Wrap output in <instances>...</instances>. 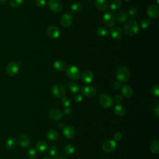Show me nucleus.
Returning <instances> with one entry per match:
<instances>
[{"label": "nucleus", "mask_w": 159, "mask_h": 159, "mask_svg": "<svg viewBox=\"0 0 159 159\" xmlns=\"http://www.w3.org/2000/svg\"><path fill=\"white\" fill-rule=\"evenodd\" d=\"M130 71L125 66H119L116 72V78L119 82H126L130 78Z\"/></svg>", "instance_id": "f257e3e1"}, {"label": "nucleus", "mask_w": 159, "mask_h": 159, "mask_svg": "<svg viewBox=\"0 0 159 159\" xmlns=\"http://www.w3.org/2000/svg\"><path fill=\"white\" fill-rule=\"evenodd\" d=\"M125 33L129 35H133L137 34L139 31V27L135 20L130 19L128 20L124 27Z\"/></svg>", "instance_id": "f03ea898"}, {"label": "nucleus", "mask_w": 159, "mask_h": 159, "mask_svg": "<svg viewBox=\"0 0 159 159\" xmlns=\"http://www.w3.org/2000/svg\"><path fill=\"white\" fill-rule=\"evenodd\" d=\"M20 61H10L6 67V73L9 76H14L16 75L20 69Z\"/></svg>", "instance_id": "7ed1b4c3"}, {"label": "nucleus", "mask_w": 159, "mask_h": 159, "mask_svg": "<svg viewBox=\"0 0 159 159\" xmlns=\"http://www.w3.org/2000/svg\"><path fill=\"white\" fill-rule=\"evenodd\" d=\"M66 75L72 80H78L79 79L81 73L80 69L75 65H69L66 69Z\"/></svg>", "instance_id": "20e7f679"}, {"label": "nucleus", "mask_w": 159, "mask_h": 159, "mask_svg": "<svg viewBox=\"0 0 159 159\" xmlns=\"http://www.w3.org/2000/svg\"><path fill=\"white\" fill-rule=\"evenodd\" d=\"M48 6L52 11L56 13L60 12L63 9V4L61 0H50Z\"/></svg>", "instance_id": "39448f33"}, {"label": "nucleus", "mask_w": 159, "mask_h": 159, "mask_svg": "<svg viewBox=\"0 0 159 159\" xmlns=\"http://www.w3.org/2000/svg\"><path fill=\"white\" fill-rule=\"evenodd\" d=\"M99 102L103 107L108 108L112 106L114 102L110 96L106 94H101L99 97Z\"/></svg>", "instance_id": "423d86ee"}, {"label": "nucleus", "mask_w": 159, "mask_h": 159, "mask_svg": "<svg viewBox=\"0 0 159 159\" xmlns=\"http://www.w3.org/2000/svg\"><path fill=\"white\" fill-rule=\"evenodd\" d=\"M47 34L50 38L57 39L60 37L61 35V32L58 27L54 25H51L47 27Z\"/></svg>", "instance_id": "0eeeda50"}, {"label": "nucleus", "mask_w": 159, "mask_h": 159, "mask_svg": "<svg viewBox=\"0 0 159 159\" xmlns=\"http://www.w3.org/2000/svg\"><path fill=\"white\" fill-rule=\"evenodd\" d=\"M52 93L55 96L62 98L66 93V89L63 85L60 84H56L52 87Z\"/></svg>", "instance_id": "6e6552de"}, {"label": "nucleus", "mask_w": 159, "mask_h": 159, "mask_svg": "<svg viewBox=\"0 0 159 159\" xmlns=\"http://www.w3.org/2000/svg\"><path fill=\"white\" fill-rule=\"evenodd\" d=\"M103 22L108 27H113L115 24V16L111 12H107L103 15Z\"/></svg>", "instance_id": "1a4fd4ad"}, {"label": "nucleus", "mask_w": 159, "mask_h": 159, "mask_svg": "<svg viewBox=\"0 0 159 159\" xmlns=\"http://www.w3.org/2000/svg\"><path fill=\"white\" fill-rule=\"evenodd\" d=\"M117 147V143L114 140H107L104 142L102 145V148L104 151L106 152H111L116 149Z\"/></svg>", "instance_id": "9d476101"}, {"label": "nucleus", "mask_w": 159, "mask_h": 159, "mask_svg": "<svg viewBox=\"0 0 159 159\" xmlns=\"http://www.w3.org/2000/svg\"><path fill=\"white\" fill-rule=\"evenodd\" d=\"M73 21V16L68 13H66L63 14L61 19H60V22L63 27L65 28H68L72 24Z\"/></svg>", "instance_id": "9b49d317"}, {"label": "nucleus", "mask_w": 159, "mask_h": 159, "mask_svg": "<svg viewBox=\"0 0 159 159\" xmlns=\"http://www.w3.org/2000/svg\"><path fill=\"white\" fill-rule=\"evenodd\" d=\"M17 142L21 147L26 148L30 145V139L27 135L20 134L17 137Z\"/></svg>", "instance_id": "f8f14e48"}, {"label": "nucleus", "mask_w": 159, "mask_h": 159, "mask_svg": "<svg viewBox=\"0 0 159 159\" xmlns=\"http://www.w3.org/2000/svg\"><path fill=\"white\" fill-rule=\"evenodd\" d=\"M63 134L66 139H71L73 138L75 135V130L73 126L67 125L63 128Z\"/></svg>", "instance_id": "ddd939ff"}, {"label": "nucleus", "mask_w": 159, "mask_h": 159, "mask_svg": "<svg viewBox=\"0 0 159 159\" xmlns=\"http://www.w3.org/2000/svg\"><path fill=\"white\" fill-rule=\"evenodd\" d=\"M81 91H82V93L84 96H86L87 97H89V98L93 97L96 94V93L95 88L90 85L84 86L82 88Z\"/></svg>", "instance_id": "4468645a"}, {"label": "nucleus", "mask_w": 159, "mask_h": 159, "mask_svg": "<svg viewBox=\"0 0 159 159\" xmlns=\"http://www.w3.org/2000/svg\"><path fill=\"white\" fill-rule=\"evenodd\" d=\"M159 14V7L157 5L153 4L148 7L147 9V15L150 18H156Z\"/></svg>", "instance_id": "2eb2a0df"}, {"label": "nucleus", "mask_w": 159, "mask_h": 159, "mask_svg": "<svg viewBox=\"0 0 159 159\" xmlns=\"http://www.w3.org/2000/svg\"><path fill=\"white\" fill-rule=\"evenodd\" d=\"M49 116L54 120H60L63 117L62 112L58 109L53 108L49 111Z\"/></svg>", "instance_id": "dca6fc26"}, {"label": "nucleus", "mask_w": 159, "mask_h": 159, "mask_svg": "<svg viewBox=\"0 0 159 159\" xmlns=\"http://www.w3.org/2000/svg\"><path fill=\"white\" fill-rule=\"evenodd\" d=\"M94 5L98 10L103 11L107 9L109 3L107 0H95Z\"/></svg>", "instance_id": "f3484780"}, {"label": "nucleus", "mask_w": 159, "mask_h": 159, "mask_svg": "<svg viewBox=\"0 0 159 159\" xmlns=\"http://www.w3.org/2000/svg\"><path fill=\"white\" fill-rule=\"evenodd\" d=\"M122 30L118 27H114L111 28L110 30V35L112 38L114 39H119L122 37Z\"/></svg>", "instance_id": "a211bd4d"}, {"label": "nucleus", "mask_w": 159, "mask_h": 159, "mask_svg": "<svg viewBox=\"0 0 159 159\" xmlns=\"http://www.w3.org/2000/svg\"><path fill=\"white\" fill-rule=\"evenodd\" d=\"M82 80L86 83H91L94 80V75L90 70H86L82 74Z\"/></svg>", "instance_id": "6ab92c4d"}, {"label": "nucleus", "mask_w": 159, "mask_h": 159, "mask_svg": "<svg viewBox=\"0 0 159 159\" xmlns=\"http://www.w3.org/2000/svg\"><path fill=\"white\" fill-rule=\"evenodd\" d=\"M121 92L125 98H131L134 94V90L132 88L127 84H124L122 86Z\"/></svg>", "instance_id": "aec40b11"}, {"label": "nucleus", "mask_w": 159, "mask_h": 159, "mask_svg": "<svg viewBox=\"0 0 159 159\" xmlns=\"http://www.w3.org/2000/svg\"><path fill=\"white\" fill-rule=\"evenodd\" d=\"M46 135H47V137L50 140L55 141V140H57L58 139V133L55 129H49V130H47V132L46 133Z\"/></svg>", "instance_id": "412c9836"}, {"label": "nucleus", "mask_w": 159, "mask_h": 159, "mask_svg": "<svg viewBox=\"0 0 159 159\" xmlns=\"http://www.w3.org/2000/svg\"><path fill=\"white\" fill-rule=\"evenodd\" d=\"M150 150L155 154H158L159 153V140L155 139L153 140L149 146Z\"/></svg>", "instance_id": "4be33fe9"}, {"label": "nucleus", "mask_w": 159, "mask_h": 159, "mask_svg": "<svg viewBox=\"0 0 159 159\" xmlns=\"http://www.w3.org/2000/svg\"><path fill=\"white\" fill-rule=\"evenodd\" d=\"M68 88L72 93H78L80 90V86L79 84L75 81L70 82L68 84Z\"/></svg>", "instance_id": "5701e85b"}, {"label": "nucleus", "mask_w": 159, "mask_h": 159, "mask_svg": "<svg viewBox=\"0 0 159 159\" xmlns=\"http://www.w3.org/2000/svg\"><path fill=\"white\" fill-rule=\"evenodd\" d=\"M115 114L118 116H123L125 114V108L121 104H117L114 107Z\"/></svg>", "instance_id": "b1692460"}, {"label": "nucleus", "mask_w": 159, "mask_h": 159, "mask_svg": "<svg viewBox=\"0 0 159 159\" xmlns=\"http://www.w3.org/2000/svg\"><path fill=\"white\" fill-rule=\"evenodd\" d=\"M5 145L7 150H13L16 146V140L13 137H9L6 140Z\"/></svg>", "instance_id": "393cba45"}, {"label": "nucleus", "mask_w": 159, "mask_h": 159, "mask_svg": "<svg viewBox=\"0 0 159 159\" xmlns=\"http://www.w3.org/2000/svg\"><path fill=\"white\" fill-rule=\"evenodd\" d=\"M36 148L39 152H45L48 149V144L44 140H40L36 143Z\"/></svg>", "instance_id": "a878e982"}, {"label": "nucleus", "mask_w": 159, "mask_h": 159, "mask_svg": "<svg viewBox=\"0 0 159 159\" xmlns=\"http://www.w3.org/2000/svg\"><path fill=\"white\" fill-rule=\"evenodd\" d=\"M53 68L58 71H61L65 68V63L63 60H58L53 63Z\"/></svg>", "instance_id": "bb28decb"}, {"label": "nucleus", "mask_w": 159, "mask_h": 159, "mask_svg": "<svg viewBox=\"0 0 159 159\" xmlns=\"http://www.w3.org/2000/svg\"><path fill=\"white\" fill-rule=\"evenodd\" d=\"M117 21L119 24H124L127 19V15L125 12H120L117 16Z\"/></svg>", "instance_id": "cd10ccee"}, {"label": "nucleus", "mask_w": 159, "mask_h": 159, "mask_svg": "<svg viewBox=\"0 0 159 159\" xmlns=\"http://www.w3.org/2000/svg\"><path fill=\"white\" fill-rule=\"evenodd\" d=\"M82 9V5L80 2H76L74 3L71 7V12L75 14L80 12Z\"/></svg>", "instance_id": "c85d7f7f"}, {"label": "nucleus", "mask_w": 159, "mask_h": 159, "mask_svg": "<svg viewBox=\"0 0 159 159\" xmlns=\"http://www.w3.org/2000/svg\"><path fill=\"white\" fill-rule=\"evenodd\" d=\"M109 30L107 28L103 27V26H101L99 27L97 29V33L99 35L101 36V37H105L106 35H107L109 34Z\"/></svg>", "instance_id": "c756f323"}, {"label": "nucleus", "mask_w": 159, "mask_h": 159, "mask_svg": "<svg viewBox=\"0 0 159 159\" xmlns=\"http://www.w3.org/2000/svg\"><path fill=\"white\" fill-rule=\"evenodd\" d=\"M122 2L120 0H114L110 4V9L112 11H116L119 9L121 6Z\"/></svg>", "instance_id": "7c9ffc66"}, {"label": "nucleus", "mask_w": 159, "mask_h": 159, "mask_svg": "<svg viewBox=\"0 0 159 159\" xmlns=\"http://www.w3.org/2000/svg\"><path fill=\"white\" fill-rule=\"evenodd\" d=\"M24 0H10V5L13 8H18L22 6Z\"/></svg>", "instance_id": "2f4dec72"}, {"label": "nucleus", "mask_w": 159, "mask_h": 159, "mask_svg": "<svg viewBox=\"0 0 159 159\" xmlns=\"http://www.w3.org/2000/svg\"><path fill=\"white\" fill-rule=\"evenodd\" d=\"M65 152L68 155H71L75 152V148L72 144H68L65 147Z\"/></svg>", "instance_id": "473e14b6"}, {"label": "nucleus", "mask_w": 159, "mask_h": 159, "mask_svg": "<svg viewBox=\"0 0 159 159\" xmlns=\"http://www.w3.org/2000/svg\"><path fill=\"white\" fill-rule=\"evenodd\" d=\"M27 156L30 159L35 158L37 156V153L36 150L34 148H29L27 151Z\"/></svg>", "instance_id": "72a5a7b5"}, {"label": "nucleus", "mask_w": 159, "mask_h": 159, "mask_svg": "<svg viewBox=\"0 0 159 159\" xmlns=\"http://www.w3.org/2000/svg\"><path fill=\"white\" fill-rule=\"evenodd\" d=\"M61 104L65 107H69L71 106V100L68 97H63L61 101Z\"/></svg>", "instance_id": "f704fd0d"}, {"label": "nucleus", "mask_w": 159, "mask_h": 159, "mask_svg": "<svg viewBox=\"0 0 159 159\" xmlns=\"http://www.w3.org/2000/svg\"><path fill=\"white\" fill-rule=\"evenodd\" d=\"M150 22L148 19H143L140 21V26L143 29H147L150 26Z\"/></svg>", "instance_id": "c9c22d12"}, {"label": "nucleus", "mask_w": 159, "mask_h": 159, "mask_svg": "<svg viewBox=\"0 0 159 159\" xmlns=\"http://www.w3.org/2000/svg\"><path fill=\"white\" fill-rule=\"evenodd\" d=\"M58 152V149L56 146L53 145L50 147L49 153L51 156H56L57 155Z\"/></svg>", "instance_id": "e433bc0d"}, {"label": "nucleus", "mask_w": 159, "mask_h": 159, "mask_svg": "<svg viewBox=\"0 0 159 159\" xmlns=\"http://www.w3.org/2000/svg\"><path fill=\"white\" fill-rule=\"evenodd\" d=\"M152 93L156 97L159 96V85L155 84L152 88Z\"/></svg>", "instance_id": "4c0bfd02"}, {"label": "nucleus", "mask_w": 159, "mask_h": 159, "mask_svg": "<svg viewBox=\"0 0 159 159\" xmlns=\"http://www.w3.org/2000/svg\"><path fill=\"white\" fill-rule=\"evenodd\" d=\"M35 4L39 7H44L47 6L45 0H35Z\"/></svg>", "instance_id": "58836bf2"}, {"label": "nucleus", "mask_w": 159, "mask_h": 159, "mask_svg": "<svg viewBox=\"0 0 159 159\" xmlns=\"http://www.w3.org/2000/svg\"><path fill=\"white\" fill-rule=\"evenodd\" d=\"M137 11L135 7H131L129 10H128V14L130 16V17H134L137 15Z\"/></svg>", "instance_id": "ea45409f"}, {"label": "nucleus", "mask_w": 159, "mask_h": 159, "mask_svg": "<svg viewBox=\"0 0 159 159\" xmlns=\"http://www.w3.org/2000/svg\"><path fill=\"white\" fill-rule=\"evenodd\" d=\"M122 96L120 94H116L113 97L112 101L116 103H120L122 101Z\"/></svg>", "instance_id": "a19ab883"}, {"label": "nucleus", "mask_w": 159, "mask_h": 159, "mask_svg": "<svg viewBox=\"0 0 159 159\" xmlns=\"http://www.w3.org/2000/svg\"><path fill=\"white\" fill-rule=\"evenodd\" d=\"M122 134L121 132H117L116 133L114 134V136H113V139H114V141H119L122 139Z\"/></svg>", "instance_id": "79ce46f5"}, {"label": "nucleus", "mask_w": 159, "mask_h": 159, "mask_svg": "<svg viewBox=\"0 0 159 159\" xmlns=\"http://www.w3.org/2000/svg\"><path fill=\"white\" fill-rule=\"evenodd\" d=\"M120 86H121L120 83L119 81H114V82L112 83V88H113L114 89H115V90H118V89L120 88Z\"/></svg>", "instance_id": "37998d69"}, {"label": "nucleus", "mask_w": 159, "mask_h": 159, "mask_svg": "<svg viewBox=\"0 0 159 159\" xmlns=\"http://www.w3.org/2000/svg\"><path fill=\"white\" fill-rule=\"evenodd\" d=\"M83 100V96L80 94H76L75 97H74V101L76 102H80Z\"/></svg>", "instance_id": "c03bdc74"}, {"label": "nucleus", "mask_w": 159, "mask_h": 159, "mask_svg": "<svg viewBox=\"0 0 159 159\" xmlns=\"http://www.w3.org/2000/svg\"><path fill=\"white\" fill-rule=\"evenodd\" d=\"M154 114L157 117H159V104H157L154 107Z\"/></svg>", "instance_id": "a18cd8bd"}, {"label": "nucleus", "mask_w": 159, "mask_h": 159, "mask_svg": "<svg viewBox=\"0 0 159 159\" xmlns=\"http://www.w3.org/2000/svg\"><path fill=\"white\" fill-rule=\"evenodd\" d=\"M71 112H72V109H70V108H69V107H66V108L63 110V113H64L65 115H66V116L70 115Z\"/></svg>", "instance_id": "49530a36"}, {"label": "nucleus", "mask_w": 159, "mask_h": 159, "mask_svg": "<svg viewBox=\"0 0 159 159\" xmlns=\"http://www.w3.org/2000/svg\"><path fill=\"white\" fill-rule=\"evenodd\" d=\"M64 126H65V125H64V124H63V123L62 122L58 123V127H60V128H63Z\"/></svg>", "instance_id": "de8ad7c7"}, {"label": "nucleus", "mask_w": 159, "mask_h": 159, "mask_svg": "<svg viewBox=\"0 0 159 159\" xmlns=\"http://www.w3.org/2000/svg\"><path fill=\"white\" fill-rule=\"evenodd\" d=\"M7 0H0V4H4L5 3Z\"/></svg>", "instance_id": "09e8293b"}, {"label": "nucleus", "mask_w": 159, "mask_h": 159, "mask_svg": "<svg viewBox=\"0 0 159 159\" xmlns=\"http://www.w3.org/2000/svg\"><path fill=\"white\" fill-rule=\"evenodd\" d=\"M55 159H65V158H64L62 157H56Z\"/></svg>", "instance_id": "8fccbe9b"}, {"label": "nucleus", "mask_w": 159, "mask_h": 159, "mask_svg": "<svg viewBox=\"0 0 159 159\" xmlns=\"http://www.w3.org/2000/svg\"><path fill=\"white\" fill-rule=\"evenodd\" d=\"M156 1H157V4L159 3V0H156Z\"/></svg>", "instance_id": "3c124183"}, {"label": "nucleus", "mask_w": 159, "mask_h": 159, "mask_svg": "<svg viewBox=\"0 0 159 159\" xmlns=\"http://www.w3.org/2000/svg\"><path fill=\"white\" fill-rule=\"evenodd\" d=\"M125 1H131V0H124Z\"/></svg>", "instance_id": "603ef678"}, {"label": "nucleus", "mask_w": 159, "mask_h": 159, "mask_svg": "<svg viewBox=\"0 0 159 159\" xmlns=\"http://www.w3.org/2000/svg\"><path fill=\"white\" fill-rule=\"evenodd\" d=\"M43 159H50V158H43Z\"/></svg>", "instance_id": "864d4df0"}]
</instances>
